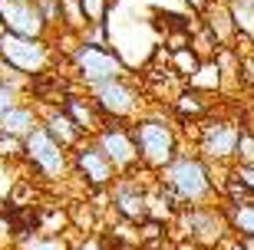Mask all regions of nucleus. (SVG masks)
Returning a JSON list of instances; mask_svg holds the SVG:
<instances>
[{"mask_svg": "<svg viewBox=\"0 0 254 250\" xmlns=\"http://www.w3.org/2000/svg\"><path fill=\"white\" fill-rule=\"evenodd\" d=\"M159 181L169 185L189 207L198 204H215L218 198V178L215 168L208 165L198 151H179L169 165L159 171Z\"/></svg>", "mask_w": 254, "mask_h": 250, "instance_id": "obj_1", "label": "nucleus"}, {"mask_svg": "<svg viewBox=\"0 0 254 250\" xmlns=\"http://www.w3.org/2000/svg\"><path fill=\"white\" fill-rule=\"evenodd\" d=\"M129 129H132V139H135V149H139L142 168L159 175L162 168L179 155V132L169 119L139 115L135 122H129Z\"/></svg>", "mask_w": 254, "mask_h": 250, "instance_id": "obj_2", "label": "nucleus"}, {"mask_svg": "<svg viewBox=\"0 0 254 250\" xmlns=\"http://www.w3.org/2000/svg\"><path fill=\"white\" fill-rule=\"evenodd\" d=\"M175 221L182 224V241H191L201 250H218L221 244H228L235 234H231V224H228L221 204H198V207H185L179 211Z\"/></svg>", "mask_w": 254, "mask_h": 250, "instance_id": "obj_3", "label": "nucleus"}, {"mask_svg": "<svg viewBox=\"0 0 254 250\" xmlns=\"http://www.w3.org/2000/svg\"><path fill=\"white\" fill-rule=\"evenodd\" d=\"M238 139H241V125L235 119L208 115V119L198 122V155L205 158L211 168L228 171V168L235 165Z\"/></svg>", "mask_w": 254, "mask_h": 250, "instance_id": "obj_4", "label": "nucleus"}, {"mask_svg": "<svg viewBox=\"0 0 254 250\" xmlns=\"http://www.w3.org/2000/svg\"><path fill=\"white\" fill-rule=\"evenodd\" d=\"M69 63H73L76 79L89 89V86H99L106 79H119L126 76V63L123 56L109 50L106 43H89V40H79L69 53Z\"/></svg>", "mask_w": 254, "mask_h": 250, "instance_id": "obj_5", "label": "nucleus"}, {"mask_svg": "<svg viewBox=\"0 0 254 250\" xmlns=\"http://www.w3.org/2000/svg\"><path fill=\"white\" fill-rule=\"evenodd\" d=\"M23 161H27L40 178L60 181V178H66V171L73 168V151L63 149V145L40 125L37 132H30L27 139H23Z\"/></svg>", "mask_w": 254, "mask_h": 250, "instance_id": "obj_6", "label": "nucleus"}, {"mask_svg": "<svg viewBox=\"0 0 254 250\" xmlns=\"http://www.w3.org/2000/svg\"><path fill=\"white\" fill-rule=\"evenodd\" d=\"M86 93L96 102V109L103 112L106 122H135L139 119L142 96H139V89L129 83V76L106 79V83H99V86H89Z\"/></svg>", "mask_w": 254, "mask_h": 250, "instance_id": "obj_7", "label": "nucleus"}, {"mask_svg": "<svg viewBox=\"0 0 254 250\" xmlns=\"http://www.w3.org/2000/svg\"><path fill=\"white\" fill-rule=\"evenodd\" d=\"M0 59L23 76H40L53 69V50L47 40L20 37V33H3L0 37Z\"/></svg>", "mask_w": 254, "mask_h": 250, "instance_id": "obj_8", "label": "nucleus"}, {"mask_svg": "<svg viewBox=\"0 0 254 250\" xmlns=\"http://www.w3.org/2000/svg\"><path fill=\"white\" fill-rule=\"evenodd\" d=\"M93 142L109 155V161L116 165L119 175H132L142 168L139 149H135V139H132V129L126 122H106L103 129L93 135Z\"/></svg>", "mask_w": 254, "mask_h": 250, "instance_id": "obj_9", "label": "nucleus"}, {"mask_svg": "<svg viewBox=\"0 0 254 250\" xmlns=\"http://www.w3.org/2000/svg\"><path fill=\"white\" fill-rule=\"evenodd\" d=\"M73 171H76V178H83L86 191H106L119 178L116 165L109 161V155L93 139H86L79 149H73Z\"/></svg>", "mask_w": 254, "mask_h": 250, "instance_id": "obj_10", "label": "nucleus"}, {"mask_svg": "<svg viewBox=\"0 0 254 250\" xmlns=\"http://www.w3.org/2000/svg\"><path fill=\"white\" fill-rule=\"evenodd\" d=\"M142 171V168H139ZM139 171L132 175H119L116 185L109 188V201H113V211L129 224H142L149 217V191L139 181Z\"/></svg>", "mask_w": 254, "mask_h": 250, "instance_id": "obj_11", "label": "nucleus"}, {"mask_svg": "<svg viewBox=\"0 0 254 250\" xmlns=\"http://www.w3.org/2000/svg\"><path fill=\"white\" fill-rule=\"evenodd\" d=\"M0 23L7 33H20V37L33 40H47L50 33L47 17L33 0H0Z\"/></svg>", "mask_w": 254, "mask_h": 250, "instance_id": "obj_12", "label": "nucleus"}, {"mask_svg": "<svg viewBox=\"0 0 254 250\" xmlns=\"http://www.w3.org/2000/svg\"><path fill=\"white\" fill-rule=\"evenodd\" d=\"M40 109H43V129H47L63 149L73 151V149H79V145L89 139V135H86V132L63 112V105H40Z\"/></svg>", "mask_w": 254, "mask_h": 250, "instance_id": "obj_13", "label": "nucleus"}, {"mask_svg": "<svg viewBox=\"0 0 254 250\" xmlns=\"http://www.w3.org/2000/svg\"><path fill=\"white\" fill-rule=\"evenodd\" d=\"M40 125H43V109L37 102H17L10 112L0 115V132L17 135V139H27L30 132H37Z\"/></svg>", "mask_w": 254, "mask_h": 250, "instance_id": "obj_14", "label": "nucleus"}, {"mask_svg": "<svg viewBox=\"0 0 254 250\" xmlns=\"http://www.w3.org/2000/svg\"><path fill=\"white\" fill-rule=\"evenodd\" d=\"M169 105H172V112H175L182 122H191V125H198L201 119H208V115H211V109H215L211 96H208V93H198V89H191V86H182Z\"/></svg>", "mask_w": 254, "mask_h": 250, "instance_id": "obj_15", "label": "nucleus"}, {"mask_svg": "<svg viewBox=\"0 0 254 250\" xmlns=\"http://www.w3.org/2000/svg\"><path fill=\"white\" fill-rule=\"evenodd\" d=\"M201 27L221 43V50L238 43V27H235V20H231V10H228L225 0H211L208 3V10L201 13Z\"/></svg>", "mask_w": 254, "mask_h": 250, "instance_id": "obj_16", "label": "nucleus"}, {"mask_svg": "<svg viewBox=\"0 0 254 250\" xmlns=\"http://www.w3.org/2000/svg\"><path fill=\"white\" fill-rule=\"evenodd\" d=\"M60 105H63V112L76 122V125H79V129L86 132V135H89V139H93L96 132H99V129L106 125L103 112L96 109V102H93V99H83L79 93H66Z\"/></svg>", "mask_w": 254, "mask_h": 250, "instance_id": "obj_17", "label": "nucleus"}, {"mask_svg": "<svg viewBox=\"0 0 254 250\" xmlns=\"http://www.w3.org/2000/svg\"><path fill=\"white\" fill-rule=\"evenodd\" d=\"M225 69H221V63H218V56L215 59H201V66H198L195 73L189 76V83L191 89H198V93H208V96H218L221 89H225Z\"/></svg>", "mask_w": 254, "mask_h": 250, "instance_id": "obj_18", "label": "nucleus"}, {"mask_svg": "<svg viewBox=\"0 0 254 250\" xmlns=\"http://www.w3.org/2000/svg\"><path fill=\"white\" fill-rule=\"evenodd\" d=\"M221 211L235 237H254V198L251 201H221Z\"/></svg>", "mask_w": 254, "mask_h": 250, "instance_id": "obj_19", "label": "nucleus"}, {"mask_svg": "<svg viewBox=\"0 0 254 250\" xmlns=\"http://www.w3.org/2000/svg\"><path fill=\"white\" fill-rule=\"evenodd\" d=\"M238 27V43L254 47V0H225Z\"/></svg>", "mask_w": 254, "mask_h": 250, "instance_id": "obj_20", "label": "nucleus"}, {"mask_svg": "<svg viewBox=\"0 0 254 250\" xmlns=\"http://www.w3.org/2000/svg\"><path fill=\"white\" fill-rule=\"evenodd\" d=\"M17 250H73V244L60 234H30V237H20Z\"/></svg>", "mask_w": 254, "mask_h": 250, "instance_id": "obj_21", "label": "nucleus"}, {"mask_svg": "<svg viewBox=\"0 0 254 250\" xmlns=\"http://www.w3.org/2000/svg\"><path fill=\"white\" fill-rule=\"evenodd\" d=\"M169 66H172V73L179 76V79L189 83V76L201 66V59H198V53L191 47H185V50H172V53H169Z\"/></svg>", "mask_w": 254, "mask_h": 250, "instance_id": "obj_22", "label": "nucleus"}, {"mask_svg": "<svg viewBox=\"0 0 254 250\" xmlns=\"http://www.w3.org/2000/svg\"><path fill=\"white\" fill-rule=\"evenodd\" d=\"M79 10H83L89 27H106L109 10H113V0H79Z\"/></svg>", "mask_w": 254, "mask_h": 250, "instance_id": "obj_23", "label": "nucleus"}, {"mask_svg": "<svg viewBox=\"0 0 254 250\" xmlns=\"http://www.w3.org/2000/svg\"><path fill=\"white\" fill-rule=\"evenodd\" d=\"M20 158H23V139L0 132V161L7 165V161H20Z\"/></svg>", "mask_w": 254, "mask_h": 250, "instance_id": "obj_24", "label": "nucleus"}, {"mask_svg": "<svg viewBox=\"0 0 254 250\" xmlns=\"http://www.w3.org/2000/svg\"><path fill=\"white\" fill-rule=\"evenodd\" d=\"M235 165H254V129H251V125H245V129H241Z\"/></svg>", "mask_w": 254, "mask_h": 250, "instance_id": "obj_25", "label": "nucleus"}, {"mask_svg": "<svg viewBox=\"0 0 254 250\" xmlns=\"http://www.w3.org/2000/svg\"><path fill=\"white\" fill-rule=\"evenodd\" d=\"M20 96H23V93H20L17 86H10V83H3V79H0V115L13 109V105L20 102Z\"/></svg>", "mask_w": 254, "mask_h": 250, "instance_id": "obj_26", "label": "nucleus"}, {"mask_svg": "<svg viewBox=\"0 0 254 250\" xmlns=\"http://www.w3.org/2000/svg\"><path fill=\"white\" fill-rule=\"evenodd\" d=\"M13 237H20V234H17V224L10 221L7 211H0V247H7Z\"/></svg>", "mask_w": 254, "mask_h": 250, "instance_id": "obj_27", "label": "nucleus"}, {"mask_svg": "<svg viewBox=\"0 0 254 250\" xmlns=\"http://www.w3.org/2000/svg\"><path fill=\"white\" fill-rule=\"evenodd\" d=\"M231 175L254 195V165H231Z\"/></svg>", "mask_w": 254, "mask_h": 250, "instance_id": "obj_28", "label": "nucleus"}, {"mask_svg": "<svg viewBox=\"0 0 254 250\" xmlns=\"http://www.w3.org/2000/svg\"><path fill=\"white\" fill-rule=\"evenodd\" d=\"M73 250H109V244H106L99 234H89V237H83L79 244H73Z\"/></svg>", "mask_w": 254, "mask_h": 250, "instance_id": "obj_29", "label": "nucleus"}, {"mask_svg": "<svg viewBox=\"0 0 254 250\" xmlns=\"http://www.w3.org/2000/svg\"><path fill=\"white\" fill-rule=\"evenodd\" d=\"M218 250H241V244H238V237H231V241H228V244H221Z\"/></svg>", "mask_w": 254, "mask_h": 250, "instance_id": "obj_30", "label": "nucleus"}, {"mask_svg": "<svg viewBox=\"0 0 254 250\" xmlns=\"http://www.w3.org/2000/svg\"><path fill=\"white\" fill-rule=\"evenodd\" d=\"M238 244H241V250H254V237H238Z\"/></svg>", "mask_w": 254, "mask_h": 250, "instance_id": "obj_31", "label": "nucleus"}, {"mask_svg": "<svg viewBox=\"0 0 254 250\" xmlns=\"http://www.w3.org/2000/svg\"><path fill=\"white\" fill-rule=\"evenodd\" d=\"M33 3H40V0H33Z\"/></svg>", "mask_w": 254, "mask_h": 250, "instance_id": "obj_32", "label": "nucleus"}]
</instances>
